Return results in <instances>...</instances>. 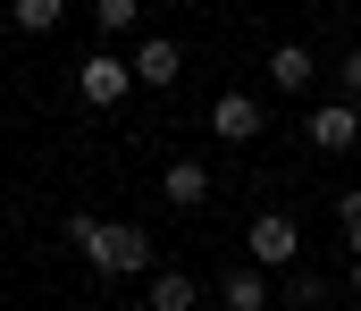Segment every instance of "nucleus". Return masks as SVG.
Listing matches in <instances>:
<instances>
[{
  "label": "nucleus",
  "instance_id": "obj_1",
  "mask_svg": "<svg viewBox=\"0 0 361 311\" xmlns=\"http://www.w3.org/2000/svg\"><path fill=\"white\" fill-rule=\"evenodd\" d=\"M68 244L85 252L101 278H143V269H152V236L126 227V219H92L85 210V219H68Z\"/></svg>",
  "mask_w": 361,
  "mask_h": 311
},
{
  "label": "nucleus",
  "instance_id": "obj_4",
  "mask_svg": "<svg viewBox=\"0 0 361 311\" xmlns=\"http://www.w3.org/2000/svg\"><path fill=\"white\" fill-rule=\"evenodd\" d=\"M76 85H85V102H92V109H109V102H126V85H135V59H109V51H92Z\"/></svg>",
  "mask_w": 361,
  "mask_h": 311
},
{
  "label": "nucleus",
  "instance_id": "obj_6",
  "mask_svg": "<svg viewBox=\"0 0 361 311\" xmlns=\"http://www.w3.org/2000/svg\"><path fill=\"white\" fill-rule=\"evenodd\" d=\"M177 68H185V51L169 34H152V42L135 51V85H177Z\"/></svg>",
  "mask_w": 361,
  "mask_h": 311
},
{
  "label": "nucleus",
  "instance_id": "obj_10",
  "mask_svg": "<svg viewBox=\"0 0 361 311\" xmlns=\"http://www.w3.org/2000/svg\"><path fill=\"white\" fill-rule=\"evenodd\" d=\"M8 17H17L25 34H51V25L68 17V0H8Z\"/></svg>",
  "mask_w": 361,
  "mask_h": 311
},
{
  "label": "nucleus",
  "instance_id": "obj_15",
  "mask_svg": "<svg viewBox=\"0 0 361 311\" xmlns=\"http://www.w3.org/2000/svg\"><path fill=\"white\" fill-rule=\"evenodd\" d=\"M345 102L361 109V51H345Z\"/></svg>",
  "mask_w": 361,
  "mask_h": 311
},
{
  "label": "nucleus",
  "instance_id": "obj_13",
  "mask_svg": "<svg viewBox=\"0 0 361 311\" xmlns=\"http://www.w3.org/2000/svg\"><path fill=\"white\" fill-rule=\"evenodd\" d=\"M286 303H294V311H311V303H328V286H319L311 269H286Z\"/></svg>",
  "mask_w": 361,
  "mask_h": 311
},
{
  "label": "nucleus",
  "instance_id": "obj_9",
  "mask_svg": "<svg viewBox=\"0 0 361 311\" xmlns=\"http://www.w3.org/2000/svg\"><path fill=\"white\" fill-rule=\"evenodd\" d=\"M193 295H202V286H193L185 269H152V286H143V303H152V311H193Z\"/></svg>",
  "mask_w": 361,
  "mask_h": 311
},
{
  "label": "nucleus",
  "instance_id": "obj_11",
  "mask_svg": "<svg viewBox=\"0 0 361 311\" xmlns=\"http://www.w3.org/2000/svg\"><path fill=\"white\" fill-rule=\"evenodd\" d=\"M227 311H269V286H261V269H235V278H227Z\"/></svg>",
  "mask_w": 361,
  "mask_h": 311
},
{
  "label": "nucleus",
  "instance_id": "obj_8",
  "mask_svg": "<svg viewBox=\"0 0 361 311\" xmlns=\"http://www.w3.org/2000/svg\"><path fill=\"white\" fill-rule=\"evenodd\" d=\"M160 194L177 210H202L210 202V169H193V160H169V177H160Z\"/></svg>",
  "mask_w": 361,
  "mask_h": 311
},
{
  "label": "nucleus",
  "instance_id": "obj_12",
  "mask_svg": "<svg viewBox=\"0 0 361 311\" xmlns=\"http://www.w3.org/2000/svg\"><path fill=\"white\" fill-rule=\"evenodd\" d=\"M135 8H143V0H92V25H101V34H126Z\"/></svg>",
  "mask_w": 361,
  "mask_h": 311
},
{
  "label": "nucleus",
  "instance_id": "obj_14",
  "mask_svg": "<svg viewBox=\"0 0 361 311\" xmlns=\"http://www.w3.org/2000/svg\"><path fill=\"white\" fill-rule=\"evenodd\" d=\"M336 219H345V236H353V261H361V194H345V202H336Z\"/></svg>",
  "mask_w": 361,
  "mask_h": 311
},
{
  "label": "nucleus",
  "instance_id": "obj_3",
  "mask_svg": "<svg viewBox=\"0 0 361 311\" xmlns=\"http://www.w3.org/2000/svg\"><path fill=\"white\" fill-rule=\"evenodd\" d=\"M244 244H252L261 269H294V219H286V210H261V219L244 227Z\"/></svg>",
  "mask_w": 361,
  "mask_h": 311
},
{
  "label": "nucleus",
  "instance_id": "obj_7",
  "mask_svg": "<svg viewBox=\"0 0 361 311\" xmlns=\"http://www.w3.org/2000/svg\"><path fill=\"white\" fill-rule=\"evenodd\" d=\"M311 76H319V59H311L302 42H277V51H269V85H277V93H302Z\"/></svg>",
  "mask_w": 361,
  "mask_h": 311
},
{
  "label": "nucleus",
  "instance_id": "obj_5",
  "mask_svg": "<svg viewBox=\"0 0 361 311\" xmlns=\"http://www.w3.org/2000/svg\"><path fill=\"white\" fill-rule=\"evenodd\" d=\"M311 143H319V152H353L361 143V109L353 102H328L319 118H311Z\"/></svg>",
  "mask_w": 361,
  "mask_h": 311
},
{
  "label": "nucleus",
  "instance_id": "obj_2",
  "mask_svg": "<svg viewBox=\"0 0 361 311\" xmlns=\"http://www.w3.org/2000/svg\"><path fill=\"white\" fill-rule=\"evenodd\" d=\"M261 126H269V109L252 102V93H219V102H210V135H219V143H252Z\"/></svg>",
  "mask_w": 361,
  "mask_h": 311
}]
</instances>
